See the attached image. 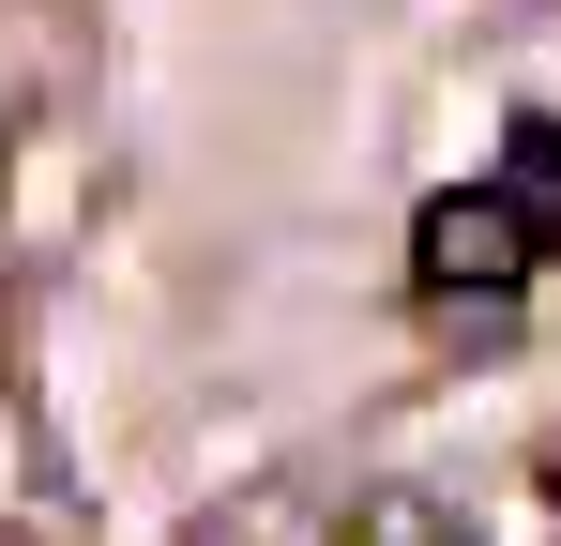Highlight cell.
I'll return each mask as SVG.
<instances>
[{
	"instance_id": "6da1fadb",
	"label": "cell",
	"mask_w": 561,
	"mask_h": 546,
	"mask_svg": "<svg viewBox=\"0 0 561 546\" xmlns=\"http://www.w3.org/2000/svg\"><path fill=\"white\" fill-rule=\"evenodd\" d=\"M547 228H561V168H547V137H516L501 182H456V197L410 213V273H425L440 304H501V288H531Z\"/></svg>"
}]
</instances>
